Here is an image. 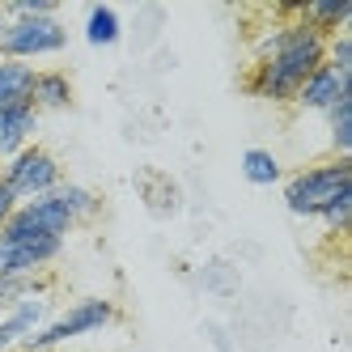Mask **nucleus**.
Here are the masks:
<instances>
[{"label": "nucleus", "instance_id": "1", "mask_svg": "<svg viewBox=\"0 0 352 352\" xmlns=\"http://www.w3.org/2000/svg\"><path fill=\"white\" fill-rule=\"evenodd\" d=\"M327 60V34H318L306 21H276L255 30L250 38V68H246V94L267 107H289L297 85Z\"/></svg>", "mask_w": 352, "mask_h": 352}, {"label": "nucleus", "instance_id": "22", "mask_svg": "<svg viewBox=\"0 0 352 352\" xmlns=\"http://www.w3.org/2000/svg\"><path fill=\"white\" fill-rule=\"evenodd\" d=\"M5 26H9V17H5V9H0V38H5Z\"/></svg>", "mask_w": 352, "mask_h": 352}, {"label": "nucleus", "instance_id": "15", "mask_svg": "<svg viewBox=\"0 0 352 352\" xmlns=\"http://www.w3.org/2000/svg\"><path fill=\"white\" fill-rule=\"evenodd\" d=\"M43 293H52V280H47V272H34V276L0 272V310L17 306V301H26V297H43Z\"/></svg>", "mask_w": 352, "mask_h": 352}, {"label": "nucleus", "instance_id": "8", "mask_svg": "<svg viewBox=\"0 0 352 352\" xmlns=\"http://www.w3.org/2000/svg\"><path fill=\"white\" fill-rule=\"evenodd\" d=\"M348 94H352V77H340L336 68L322 64V68H314L310 77L297 85V94H293L289 107H297L301 115H318V119H322V115L331 111L340 98H348Z\"/></svg>", "mask_w": 352, "mask_h": 352}, {"label": "nucleus", "instance_id": "7", "mask_svg": "<svg viewBox=\"0 0 352 352\" xmlns=\"http://www.w3.org/2000/svg\"><path fill=\"white\" fill-rule=\"evenodd\" d=\"M64 238H0V272H47L64 255Z\"/></svg>", "mask_w": 352, "mask_h": 352}, {"label": "nucleus", "instance_id": "18", "mask_svg": "<svg viewBox=\"0 0 352 352\" xmlns=\"http://www.w3.org/2000/svg\"><path fill=\"white\" fill-rule=\"evenodd\" d=\"M199 289L204 293H217V297H230L238 289V272L225 263V259H208L199 267Z\"/></svg>", "mask_w": 352, "mask_h": 352}, {"label": "nucleus", "instance_id": "5", "mask_svg": "<svg viewBox=\"0 0 352 352\" xmlns=\"http://www.w3.org/2000/svg\"><path fill=\"white\" fill-rule=\"evenodd\" d=\"M68 47V26L60 21V13L47 17H13L0 38V60H17V64H38L52 60Z\"/></svg>", "mask_w": 352, "mask_h": 352}, {"label": "nucleus", "instance_id": "13", "mask_svg": "<svg viewBox=\"0 0 352 352\" xmlns=\"http://www.w3.org/2000/svg\"><path fill=\"white\" fill-rule=\"evenodd\" d=\"M34 72H38V68H30V64L0 60V111L30 107V94H34Z\"/></svg>", "mask_w": 352, "mask_h": 352}, {"label": "nucleus", "instance_id": "4", "mask_svg": "<svg viewBox=\"0 0 352 352\" xmlns=\"http://www.w3.org/2000/svg\"><path fill=\"white\" fill-rule=\"evenodd\" d=\"M0 183H5V191L17 199V204H26V199L52 195L64 183V166H60V157L52 148L34 140V144L21 148V153H13L9 162H0Z\"/></svg>", "mask_w": 352, "mask_h": 352}, {"label": "nucleus", "instance_id": "2", "mask_svg": "<svg viewBox=\"0 0 352 352\" xmlns=\"http://www.w3.org/2000/svg\"><path fill=\"white\" fill-rule=\"evenodd\" d=\"M352 195V157H322L285 179V208L297 221H318L336 199Z\"/></svg>", "mask_w": 352, "mask_h": 352}, {"label": "nucleus", "instance_id": "6", "mask_svg": "<svg viewBox=\"0 0 352 352\" xmlns=\"http://www.w3.org/2000/svg\"><path fill=\"white\" fill-rule=\"evenodd\" d=\"M77 230V217L68 212L60 187L52 195H38V199H26V204H17L13 217L5 221V230L0 238H64Z\"/></svg>", "mask_w": 352, "mask_h": 352}, {"label": "nucleus", "instance_id": "3", "mask_svg": "<svg viewBox=\"0 0 352 352\" xmlns=\"http://www.w3.org/2000/svg\"><path fill=\"white\" fill-rule=\"evenodd\" d=\"M115 322H119V306L111 297H77V301H68V306H56V314L21 344V352H60L64 344L98 336Z\"/></svg>", "mask_w": 352, "mask_h": 352}, {"label": "nucleus", "instance_id": "19", "mask_svg": "<svg viewBox=\"0 0 352 352\" xmlns=\"http://www.w3.org/2000/svg\"><path fill=\"white\" fill-rule=\"evenodd\" d=\"M327 68H336L340 77H352V34L340 30V34H327Z\"/></svg>", "mask_w": 352, "mask_h": 352}, {"label": "nucleus", "instance_id": "21", "mask_svg": "<svg viewBox=\"0 0 352 352\" xmlns=\"http://www.w3.org/2000/svg\"><path fill=\"white\" fill-rule=\"evenodd\" d=\"M13 208H17V199L5 191V183H0V230H5V221L13 217Z\"/></svg>", "mask_w": 352, "mask_h": 352}, {"label": "nucleus", "instance_id": "11", "mask_svg": "<svg viewBox=\"0 0 352 352\" xmlns=\"http://www.w3.org/2000/svg\"><path fill=\"white\" fill-rule=\"evenodd\" d=\"M81 34L89 47L107 52V47H119L123 43V13L115 5H89L85 9V21H81Z\"/></svg>", "mask_w": 352, "mask_h": 352}, {"label": "nucleus", "instance_id": "16", "mask_svg": "<svg viewBox=\"0 0 352 352\" xmlns=\"http://www.w3.org/2000/svg\"><path fill=\"white\" fill-rule=\"evenodd\" d=\"M327 123V144H331V157H352V94L322 115Z\"/></svg>", "mask_w": 352, "mask_h": 352}, {"label": "nucleus", "instance_id": "17", "mask_svg": "<svg viewBox=\"0 0 352 352\" xmlns=\"http://www.w3.org/2000/svg\"><path fill=\"white\" fill-rule=\"evenodd\" d=\"M60 195H64L68 212L77 217V225H81V221H94L98 212H102V199H98V191H94V187H85V183L64 179V183H60Z\"/></svg>", "mask_w": 352, "mask_h": 352}, {"label": "nucleus", "instance_id": "20", "mask_svg": "<svg viewBox=\"0 0 352 352\" xmlns=\"http://www.w3.org/2000/svg\"><path fill=\"white\" fill-rule=\"evenodd\" d=\"M208 336H212V352H238V348H234V340L225 336L221 327H208Z\"/></svg>", "mask_w": 352, "mask_h": 352}, {"label": "nucleus", "instance_id": "12", "mask_svg": "<svg viewBox=\"0 0 352 352\" xmlns=\"http://www.w3.org/2000/svg\"><path fill=\"white\" fill-rule=\"evenodd\" d=\"M293 17L314 26L318 34H340L352 21V0H310V5H297Z\"/></svg>", "mask_w": 352, "mask_h": 352}, {"label": "nucleus", "instance_id": "14", "mask_svg": "<svg viewBox=\"0 0 352 352\" xmlns=\"http://www.w3.org/2000/svg\"><path fill=\"white\" fill-rule=\"evenodd\" d=\"M242 179L250 187H276V183H285V162L276 157L272 148L250 144L246 153H242Z\"/></svg>", "mask_w": 352, "mask_h": 352}, {"label": "nucleus", "instance_id": "9", "mask_svg": "<svg viewBox=\"0 0 352 352\" xmlns=\"http://www.w3.org/2000/svg\"><path fill=\"white\" fill-rule=\"evenodd\" d=\"M77 102V85L64 68H38L34 72V94H30V107L38 115H64Z\"/></svg>", "mask_w": 352, "mask_h": 352}, {"label": "nucleus", "instance_id": "10", "mask_svg": "<svg viewBox=\"0 0 352 352\" xmlns=\"http://www.w3.org/2000/svg\"><path fill=\"white\" fill-rule=\"evenodd\" d=\"M38 123H43V115H38L34 107L0 111V162H9V157H13V153H21L26 144H34Z\"/></svg>", "mask_w": 352, "mask_h": 352}]
</instances>
